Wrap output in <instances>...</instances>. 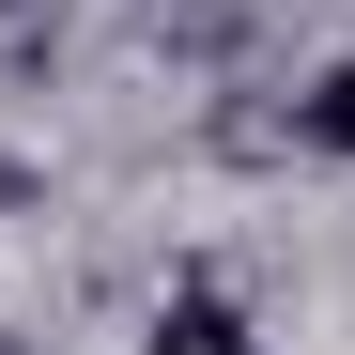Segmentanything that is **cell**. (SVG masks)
I'll use <instances>...</instances> for the list:
<instances>
[{"label":"cell","instance_id":"cell-3","mask_svg":"<svg viewBox=\"0 0 355 355\" xmlns=\"http://www.w3.org/2000/svg\"><path fill=\"white\" fill-rule=\"evenodd\" d=\"M293 155H309V170H355V62H309V78H293Z\"/></svg>","mask_w":355,"mask_h":355},{"label":"cell","instance_id":"cell-1","mask_svg":"<svg viewBox=\"0 0 355 355\" xmlns=\"http://www.w3.org/2000/svg\"><path fill=\"white\" fill-rule=\"evenodd\" d=\"M139 355H263L248 340V293H232V278H170L155 324H139Z\"/></svg>","mask_w":355,"mask_h":355},{"label":"cell","instance_id":"cell-6","mask_svg":"<svg viewBox=\"0 0 355 355\" xmlns=\"http://www.w3.org/2000/svg\"><path fill=\"white\" fill-rule=\"evenodd\" d=\"M0 355H31V340H16V324H0Z\"/></svg>","mask_w":355,"mask_h":355},{"label":"cell","instance_id":"cell-5","mask_svg":"<svg viewBox=\"0 0 355 355\" xmlns=\"http://www.w3.org/2000/svg\"><path fill=\"white\" fill-rule=\"evenodd\" d=\"M16 201H31V170H0V216H16Z\"/></svg>","mask_w":355,"mask_h":355},{"label":"cell","instance_id":"cell-4","mask_svg":"<svg viewBox=\"0 0 355 355\" xmlns=\"http://www.w3.org/2000/svg\"><path fill=\"white\" fill-rule=\"evenodd\" d=\"M155 31H186V46H232V0H139Z\"/></svg>","mask_w":355,"mask_h":355},{"label":"cell","instance_id":"cell-2","mask_svg":"<svg viewBox=\"0 0 355 355\" xmlns=\"http://www.w3.org/2000/svg\"><path fill=\"white\" fill-rule=\"evenodd\" d=\"M201 139H216L232 170H293V93H263V78H248V93H216V108H201Z\"/></svg>","mask_w":355,"mask_h":355}]
</instances>
